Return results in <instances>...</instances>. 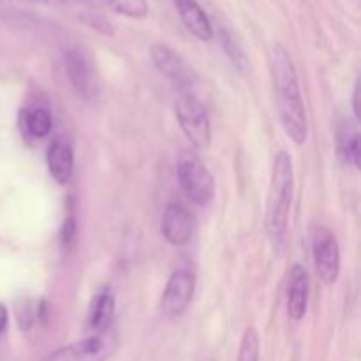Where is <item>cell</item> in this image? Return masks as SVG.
<instances>
[{"mask_svg":"<svg viewBox=\"0 0 361 361\" xmlns=\"http://www.w3.org/2000/svg\"><path fill=\"white\" fill-rule=\"evenodd\" d=\"M74 236H76V219L71 215L63 221L62 226V245L69 247L74 242Z\"/></svg>","mask_w":361,"mask_h":361,"instance_id":"obj_20","label":"cell"},{"mask_svg":"<svg viewBox=\"0 0 361 361\" xmlns=\"http://www.w3.org/2000/svg\"><path fill=\"white\" fill-rule=\"evenodd\" d=\"M21 123L23 129L27 130L28 136L35 137V140H42L51 133L53 120L48 109L35 108V109H25L21 113Z\"/></svg>","mask_w":361,"mask_h":361,"instance_id":"obj_15","label":"cell"},{"mask_svg":"<svg viewBox=\"0 0 361 361\" xmlns=\"http://www.w3.org/2000/svg\"><path fill=\"white\" fill-rule=\"evenodd\" d=\"M175 6L182 23L194 37L200 41H210L214 37V25L196 0H175Z\"/></svg>","mask_w":361,"mask_h":361,"instance_id":"obj_14","label":"cell"},{"mask_svg":"<svg viewBox=\"0 0 361 361\" xmlns=\"http://www.w3.org/2000/svg\"><path fill=\"white\" fill-rule=\"evenodd\" d=\"M113 317H115V296L109 288L99 289L88 309V330L92 331V335L106 334L109 331Z\"/></svg>","mask_w":361,"mask_h":361,"instance_id":"obj_12","label":"cell"},{"mask_svg":"<svg viewBox=\"0 0 361 361\" xmlns=\"http://www.w3.org/2000/svg\"><path fill=\"white\" fill-rule=\"evenodd\" d=\"M115 349L116 337L111 331H106L56 349L42 361H106L115 353Z\"/></svg>","mask_w":361,"mask_h":361,"instance_id":"obj_5","label":"cell"},{"mask_svg":"<svg viewBox=\"0 0 361 361\" xmlns=\"http://www.w3.org/2000/svg\"><path fill=\"white\" fill-rule=\"evenodd\" d=\"M309 305V277L302 264H295L289 271L288 314L293 321H302Z\"/></svg>","mask_w":361,"mask_h":361,"instance_id":"obj_11","label":"cell"},{"mask_svg":"<svg viewBox=\"0 0 361 361\" xmlns=\"http://www.w3.org/2000/svg\"><path fill=\"white\" fill-rule=\"evenodd\" d=\"M236 361H259V337L252 326L243 331Z\"/></svg>","mask_w":361,"mask_h":361,"instance_id":"obj_19","label":"cell"},{"mask_svg":"<svg viewBox=\"0 0 361 361\" xmlns=\"http://www.w3.org/2000/svg\"><path fill=\"white\" fill-rule=\"evenodd\" d=\"M63 66L76 94L85 101H94L99 95V78L90 55L81 48H71L63 55Z\"/></svg>","mask_w":361,"mask_h":361,"instance_id":"obj_6","label":"cell"},{"mask_svg":"<svg viewBox=\"0 0 361 361\" xmlns=\"http://www.w3.org/2000/svg\"><path fill=\"white\" fill-rule=\"evenodd\" d=\"M7 323H9V314H7L6 305L0 303V337H2L4 331L7 330Z\"/></svg>","mask_w":361,"mask_h":361,"instance_id":"obj_21","label":"cell"},{"mask_svg":"<svg viewBox=\"0 0 361 361\" xmlns=\"http://www.w3.org/2000/svg\"><path fill=\"white\" fill-rule=\"evenodd\" d=\"M341 152L348 164L360 168V134L351 123L344 126L341 133Z\"/></svg>","mask_w":361,"mask_h":361,"instance_id":"obj_18","label":"cell"},{"mask_svg":"<svg viewBox=\"0 0 361 361\" xmlns=\"http://www.w3.org/2000/svg\"><path fill=\"white\" fill-rule=\"evenodd\" d=\"M108 9L133 20H143L148 14V0H101Z\"/></svg>","mask_w":361,"mask_h":361,"instance_id":"obj_17","label":"cell"},{"mask_svg":"<svg viewBox=\"0 0 361 361\" xmlns=\"http://www.w3.org/2000/svg\"><path fill=\"white\" fill-rule=\"evenodd\" d=\"M270 71L274 78L275 94L279 102V115H281L284 133L295 141L303 145L309 137V122H307L305 104H303L302 92H300L298 74L295 63L289 56L288 49L282 44H275L270 51Z\"/></svg>","mask_w":361,"mask_h":361,"instance_id":"obj_1","label":"cell"},{"mask_svg":"<svg viewBox=\"0 0 361 361\" xmlns=\"http://www.w3.org/2000/svg\"><path fill=\"white\" fill-rule=\"evenodd\" d=\"M175 111L180 127H182L183 134L190 141V145L200 148V150L208 148L212 141L210 116H208L203 102L194 94V90H178Z\"/></svg>","mask_w":361,"mask_h":361,"instance_id":"obj_3","label":"cell"},{"mask_svg":"<svg viewBox=\"0 0 361 361\" xmlns=\"http://www.w3.org/2000/svg\"><path fill=\"white\" fill-rule=\"evenodd\" d=\"M150 56L159 73L171 80L178 90H192V73L175 49L166 44H154L150 48Z\"/></svg>","mask_w":361,"mask_h":361,"instance_id":"obj_9","label":"cell"},{"mask_svg":"<svg viewBox=\"0 0 361 361\" xmlns=\"http://www.w3.org/2000/svg\"><path fill=\"white\" fill-rule=\"evenodd\" d=\"M358 101H360V85L356 83V85H355V92H353V109H355L356 118H360V106H358Z\"/></svg>","mask_w":361,"mask_h":361,"instance_id":"obj_23","label":"cell"},{"mask_svg":"<svg viewBox=\"0 0 361 361\" xmlns=\"http://www.w3.org/2000/svg\"><path fill=\"white\" fill-rule=\"evenodd\" d=\"M46 162H48L49 175L53 176V180L60 183V185H66L74 171L73 147L66 140H62V137H56L48 147Z\"/></svg>","mask_w":361,"mask_h":361,"instance_id":"obj_13","label":"cell"},{"mask_svg":"<svg viewBox=\"0 0 361 361\" xmlns=\"http://www.w3.org/2000/svg\"><path fill=\"white\" fill-rule=\"evenodd\" d=\"M176 176L183 194L192 203L207 207L215 196V180L207 166L192 152H182L176 162Z\"/></svg>","mask_w":361,"mask_h":361,"instance_id":"obj_4","label":"cell"},{"mask_svg":"<svg viewBox=\"0 0 361 361\" xmlns=\"http://www.w3.org/2000/svg\"><path fill=\"white\" fill-rule=\"evenodd\" d=\"M312 252L317 275L324 284H335L341 275V247L334 233L326 228H316L312 236Z\"/></svg>","mask_w":361,"mask_h":361,"instance_id":"obj_7","label":"cell"},{"mask_svg":"<svg viewBox=\"0 0 361 361\" xmlns=\"http://www.w3.org/2000/svg\"><path fill=\"white\" fill-rule=\"evenodd\" d=\"M221 42H222V46H224L226 55L229 56V60H231L233 66H235L240 73H243V71L247 69V55H245V49H243L242 42L238 41V37L233 34V30L222 27L221 28Z\"/></svg>","mask_w":361,"mask_h":361,"instance_id":"obj_16","label":"cell"},{"mask_svg":"<svg viewBox=\"0 0 361 361\" xmlns=\"http://www.w3.org/2000/svg\"><path fill=\"white\" fill-rule=\"evenodd\" d=\"M162 236L168 243L182 247L190 242L194 233V217L185 207L178 203H169L162 214L161 224Z\"/></svg>","mask_w":361,"mask_h":361,"instance_id":"obj_10","label":"cell"},{"mask_svg":"<svg viewBox=\"0 0 361 361\" xmlns=\"http://www.w3.org/2000/svg\"><path fill=\"white\" fill-rule=\"evenodd\" d=\"M295 192V169L288 152L275 155L267 204V233L275 249L282 250L288 236L289 212Z\"/></svg>","mask_w":361,"mask_h":361,"instance_id":"obj_2","label":"cell"},{"mask_svg":"<svg viewBox=\"0 0 361 361\" xmlns=\"http://www.w3.org/2000/svg\"><path fill=\"white\" fill-rule=\"evenodd\" d=\"M194 289H196V275L187 268L176 270L166 284L161 302L162 312L168 317L182 316L192 302Z\"/></svg>","mask_w":361,"mask_h":361,"instance_id":"obj_8","label":"cell"},{"mask_svg":"<svg viewBox=\"0 0 361 361\" xmlns=\"http://www.w3.org/2000/svg\"><path fill=\"white\" fill-rule=\"evenodd\" d=\"M32 4H41V6H49V7H60L67 6V0H27Z\"/></svg>","mask_w":361,"mask_h":361,"instance_id":"obj_22","label":"cell"}]
</instances>
